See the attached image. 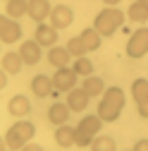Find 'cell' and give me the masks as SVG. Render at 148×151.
<instances>
[{
  "mask_svg": "<svg viewBox=\"0 0 148 151\" xmlns=\"http://www.w3.org/2000/svg\"><path fill=\"white\" fill-rule=\"evenodd\" d=\"M122 108H124V91L120 86L105 89L100 96V103H98V115L103 118V122H115L120 118Z\"/></svg>",
  "mask_w": 148,
  "mask_h": 151,
  "instance_id": "6da1fadb",
  "label": "cell"
},
{
  "mask_svg": "<svg viewBox=\"0 0 148 151\" xmlns=\"http://www.w3.org/2000/svg\"><path fill=\"white\" fill-rule=\"evenodd\" d=\"M124 12L117 7V5H107L105 10H100L93 19V27L100 31V36H112L122 24H124Z\"/></svg>",
  "mask_w": 148,
  "mask_h": 151,
  "instance_id": "7a4b0ae2",
  "label": "cell"
},
{
  "mask_svg": "<svg viewBox=\"0 0 148 151\" xmlns=\"http://www.w3.org/2000/svg\"><path fill=\"white\" fill-rule=\"evenodd\" d=\"M33 134H36L33 122H29V120H17V122L5 132V146H7V149H24V146L31 142Z\"/></svg>",
  "mask_w": 148,
  "mask_h": 151,
  "instance_id": "3957f363",
  "label": "cell"
},
{
  "mask_svg": "<svg viewBox=\"0 0 148 151\" xmlns=\"http://www.w3.org/2000/svg\"><path fill=\"white\" fill-rule=\"evenodd\" d=\"M100 125H103V118L98 115H86V118H81V122L77 125V146H81V149H86V146H91V142L96 139V134L100 132Z\"/></svg>",
  "mask_w": 148,
  "mask_h": 151,
  "instance_id": "277c9868",
  "label": "cell"
},
{
  "mask_svg": "<svg viewBox=\"0 0 148 151\" xmlns=\"http://www.w3.org/2000/svg\"><path fill=\"white\" fill-rule=\"evenodd\" d=\"M146 53H148V27H139L127 41V55L139 60Z\"/></svg>",
  "mask_w": 148,
  "mask_h": 151,
  "instance_id": "5b68a950",
  "label": "cell"
},
{
  "mask_svg": "<svg viewBox=\"0 0 148 151\" xmlns=\"http://www.w3.org/2000/svg\"><path fill=\"white\" fill-rule=\"evenodd\" d=\"M77 70L74 67H69V65H65V67H58L55 70V74H53V84H55V89L58 91H72L74 86H77Z\"/></svg>",
  "mask_w": 148,
  "mask_h": 151,
  "instance_id": "8992f818",
  "label": "cell"
},
{
  "mask_svg": "<svg viewBox=\"0 0 148 151\" xmlns=\"http://www.w3.org/2000/svg\"><path fill=\"white\" fill-rule=\"evenodd\" d=\"M22 39V27L19 22H14L10 14L0 17V41L3 43H17Z\"/></svg>",
  "mask_w": 148,
  "mask_h": 151,
  "instance_id": "52a82bcc",
  "label": "cell"
},
{
  "mask_svg": "<svg viewBox=\"0 0 148 151\" xmlns=\"http://www.w3.org/2000/svg\"><path fill=\"white\" fill-rule=\"evenodd\" d=\"M74 22V12L69 5H55L53 12H50V24L55 29H67L69 24Z\"/></svg>",
  "mask_w": 148,
  "mask_h": 151,
  "instance_id": "ba28073f",
  "label": "cell"
},
{
  "mask_svg": "<svg viewBox=\"0 0 148 151\" xmlns=\"http://www.w3.org/2000/svg\"><path fill=\"white\" fill-rule=\"evenodd\" d=\"M55 144L62 146V149H69L77 144V127L72 125H58V129H55Z\"/></svg>",
  "mask_w": 148,
  "mask_h": 151,
  "instance_id": "9c48e42d",
  "label": "cell"
},
{
  "mask_svg": "<svg viewBox=\"0 0 148 151\" xmlns=\"http://www.w3.org/2000/svg\"><path fill=\"white\" fill-rule=\"evenodd\" d=\"M58 31L60 29H55L53 24H38L36 27V31H33V39L38 41L41 46H48V48H53L55 46V41H58Z\"/></svg>",
  "mask_w": 148,
  "mask_h": 151,
  "instance_id": "30bf717a",
  "label": "cell"
},
{
  "mask_svg": "<svg viewBox=\"0 0 148 151\" xmlns=\"http://www.w3.org/2000/svg\"><path fill=\"white\" fill-rule=\"evenodd\" d=\"M31 91H33L38 99H46V96H50V93H55L58 89H55V84H53V77L36 74V77L31 79Z\"/></svg>",
  "mask_w": 148,
  "mask_h": 151,
  "instance_id": "8fae6325",
  "label": "cell"
},
{
  "mask_svg": "<svg viewBox=\"0 0 148 151\" xmlns=\"http://www.w3.org/2000/svg\"><path fill=\"white\" fill-rule=\"evenodd\" d=\"M88 99H91V96L84 91V86H81V89L74 86L72 91H67V106L72 108V113H81V110H86Z\"/></svg>",
  "mask_w": 148,
  "mask_h": 151,
  "instance_id": "7c38bea8",
  "label": "cell"
},
{
  "mask_svg": "<svg viewBox=\"0 0 148 151\" xmlns=\"http://www.w3.org/2000/svg\"><path fill=\"white\" fill-rule=\"evenodd\" d=\"M50 12H53V7H50L48 0H29V17L33 22L50 19Z\"/></svg>",
  "mask_w": 148,
  "mask_h": 151,
  "instance_id": "4fadbf2b",
  "label": "cell"
},
{
  "mask_svg": "<svg viewBox=\"0 0 148 151\" xmlns=\"http://www.w3.org/2000/svg\"><path fill=\"white\" fill-rule=\"evenodd\" d=\"M7 110H10V115H12V118H26L29 113H31V103H29V99H26V96L17 93V96H12V99H10Z\"/></svg>",
  "mask_w": 148,
  "mask_h": 151,
  "instance_id": "5bb4252c",
  "label": "cell"
},
{
  "mask_svg": "<svg viewBox=\"0 0 148 151\" xmlns=\"http://www.w3.org/2000/svg\"><path fill=\"white\" fill-rule=\"evenodd\" d=\"M19 55L24 58V63L26 65H36L41 60V43L38 41H22V46H19Z\"/></svg>",
  "mask_w": 148,
  "mask_h": 151,
  "instance_id": "9a60e30c",
  "label": "cell"
},
{
  "mask_svg": "<svg viewBox=\"0 0 148 151\" xmlns=\"http://www.w3.org/2000/svg\"><path fill=\"white\" fill-rule=\"evenodd\" d=\"M69 113H72V108L67 106V101L65 103H53L50 108H48V120L58 127V125H65L67 120H69Z\"/></svg>",
  "mask_w": 148,
  "mask_h": 151,
  "instance_id": "2e32d148",
  "label": "cell"
},
{
  "mask_svg": "<svg viewBox=\"0 0 148 151\" xmlns=\"http://www.w3.org/2000/svg\"><path fill=\"white\" fill-rule=\"evenodd\" d=\"M74 58V55L67 50V46L65 48H60V46H53L50 50H48V63L58 70V67H65V65H69V60Z\"/></svg>",
  "mask_w": 148,
  "mask_h": 151,
  "instance_id": "e0dca14e",
  "label": "cell"
},
{
  "mask_svg": "<svg viewBox=\"0 0 148 151\" xmlns=\"http://www.w3.org/2000/svg\"><path fill=\"white\" fill-rule=\"evenodd\" d=\"M24 65H26L24 58H22L19 53H14V50H7V53L3 55V70H5L7 74H19Z\"/></svg>",
  "mask_w": 148,
  "mask_h": 151,
  "instance_id": "ac0fdd59",
  "label": "cell"
},
{
  "mask_svg": "<svg viewBox=\"0 0 148 151\" xmlns=\"http://www.w3.org/2000/svg\"><path fill=\"white\" fill-rule=\"evenodd\" d=\"M79 36H81L84 46L88 48V53H91V50H98V48H100V43H103V36H100V31H98L96 27H88V29H84Z\"/></svg>",
  "mask_w": 148,
  "mask_h": 151,
  "instance_id": "d6986e66",
  "label": "cell"
},
{
  "mask_svg": "<svg viewBox=\"0 0 148 151\" xmlns=\"http://www.w3.org/2000/svg\"><path fill=\"white\" fill-rule=\"evenodd\" d=\"M5 14H10L12 19L29 14V0H5Z\"/></svg>",
  "mask_w": 148,
  "mask_h": 151,
  "instance_id": "ffe728a7",
  "label": "cell"
},
{
  "mask_svg": "<svg viewBox=\"0 0 148 151\" xmlns=\"http://www.w3.org/2000/svg\"><path fill=\"white\" fill-rule=\"evenodd\" d=\"M84 91L88 93L91 99L103 96V91H105V82H103L100 77H96V74H88V77L84 79Z\"/></svg>",
  "mask_w": 148,
  "mask_h": 151,
  "instance_id": "44dd1931",
  "label": "cell"
},
{
  "mask_svg": "<svg viewBox=\"0 0 148 151\" xmlns=\"http://www.w3.org/2000/svg\"><path fill=\"white\" fill-rule=\"evenodd\" d=\"M127 17L132 22H139V24H143V22H148V3H132V7L127 10Z\"/></svg>",
  "mask_w": 148,
  "mask_h": 151,
  "instance_id": "7402d4cb",
  "label": "cell"
},
{
  "mask_svg": "<svg viewBox=\"0 0 148 151\" xmlns=\"http://www.w3.org/2000/svg\"><path fill=\"white\" fill-rule=\"evenodd\" d=\"M72 67L77 70V74H79V77H88V74H93V63H91L86 55H81V58H74Z\"/></svg>",
  "mask_w": 148,
  "mask_h": 151,
  "instance_id": "603a6c76",
  "label": "cell"
},
{
  "mask_svg": "<svg viewBox=\"0 0 148 151\" xmlns=\"http://www.w3.org/2000/svg\"><path fill=\"white\" fill-rule=\"evenodd\" d=\"M132 96H134V101L139 103V101H143V99H148V79H134V84H132Z\"/></svg>",
  "mask_w": 148,
  "mask_h": 151,
  "instance_id": "cb8c5ba5",
  "label": "cell"
},
{
  "mask_svg": "<svg viewBox=\"0 0 148 151\" xmlns=\"http://www.w3.org/2000/svg\"><path fill=\"white\" fill-rule=\"evenodd\" d=\"M91 149L93 151H115L117 144H115L112 137H96L93 142H91Z\"/></svg>",
  "mask_w": 148,
  "mask_h": 151,
  "instance_id": "d4e9b609",
  "label": "cell"
},
{
  "mask_svg": "<svg viewBox=\"0 0 148 151\" xmlns=\"http://www.w3.org/2000/svg\"><path fill=\"white\" fill-rule=\"evenodd\" d=\"M67 50L74 55V58H81V55L88 53V48H86L84 41H81V36H74V39H69V41H67Z\"/></svg>",
  "mask_w": 148,
  "mask_h": 151,
  "instance_id": "484cf974",
  "label": "cell"
},
{
  "mask_svg": "<svg viewBox=\"0 0 148 151\" xmlns=\"http://www.w3.org/2000/svg\"><path fill=\"white\" fill-rule=\"evenodd\" d=\"M136 106H139V115H141V118H148V99L139 101Z\"/></svg>",
  "mask_w": 148,
  "mask_h": 151,
  "instance_id": "4316f807",
  "label": "cell"
},
{
  "mask_svg": "<svg viewBox=\"0 0 148 151\" xmlns=\"http://www.w3.org/2000/svg\"><path fill=\"white\" fill-rule=\"evenodd\" d=\"M146 149H148V139H141L134 144V151H146Z\"/></svg>",
  "mask_w": 148,
  "mask_h": 151,
  "instance_id": "83f0119b",
  "label": "cell"
},
{
  "mask_svg": "<svg viewBox=\"0 0 148 151\" xmlns=\"http://www.w3.org/2000/svg\"><path fill=\"white\" fill-rule=\"evenodd\" d=\"M24 149H26V151H41V144H33V142H29Z\"/></svg>",
  "mask_w": 148,
  "mask_h": 151,
  "instance_id": "f1b7e54d",
  "label": "cell"
},
{
  "mask_svg": "<svg viewBox=\"0 0 148 151\" xmlns=\"http://www.w3.org/2000/svg\"><path fill=\"white\" fill-rule=\"evenodd\" d=\"M7 86V72L3 70V74H0V89H5Z\"/></svg>",
  "mask_w": 148,
  "mask_h": 151,
  "instance_id": "f546056e",
  "label": "cell"
},
{
  "mask_svg": "<svg viewBox=\"0 0 148 151\" xmlns=\"http://www.w3.org/2000/svg\"><path fill=\"white\" fill-rule=\"evenodd\" d=\"M103 3H105V5H117L120 0H103Z\"/></svg>",
  "mask_w": 148,
  "mask_h": 151,
  "instance_id": "4dcf8cb0",
  "label": "cell"
},
{
  "mask_svg": "<svg viewBox=\"0 0 148 151\" xmlns=\"http://www.w3.org/2000/svg\"><path fill=\"white\" fill-rule=\"evenodd\" d=\"M139 3H148V0H139Z\"/></svg>",
  "mask_w": 148,
  "mask_h": 151,
  "instance_id": "1f68e13d",
  "label": "cell"
}]
</instances>
